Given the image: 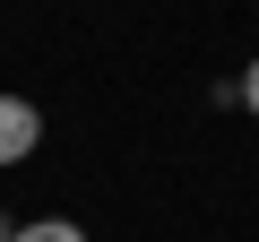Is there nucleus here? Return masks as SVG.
I'll use <instances>...</instances> for the list:
<instances>
[{"label":"nucleus","instance_id":"nucleus-1","mask_svg":"<svg viewBox=\"0 0 259 242\" xmlns=\"http://www.w3.org/2000/svg\"><path fill=\"white\" fill-rule=\"evenodd\" d=\"M44 147V112L26 104V95H9V87H0V173H9V165H26Z\"/></svg>","mask_w":259,"mask_h":242},{"label":"nucleus","instance_id":"nucleus-2","mask_svg":"<svg viewBox=\"0 0 259 242\" xmlns=\"http://www.w3.org/2000/svg\"><path fill=\"white\" fill-rule=\"evenodd\" d=\"M18 242H87V225H69V216H35V225H18Z\"/></svg>","mask_w":259,"mask_h":242},{"label":"nucleus","instance_id":"nucleus-3","mask_svg":"<svg viewBox=\"0 0 259 242\" xmlns=\"http://www.w3.org/2000/svg\"><path fill=\"white\" fill-rule=\"evenodd\" d=\"M242 112H259V61L242 69Z\"/></svg>","mask_w":259,"mask_h":242},{"label":"nucleus","instance_id":"nucleus-4","mask_svg":"<svg viewBox=\"0 0 259 242\" xmlns=\"http://www.w3.org/2000/svg\"><path fill=\"white\" fill-rule=\"evenodd\" d=\"M0 242H18V225H9V216H0Z\"/></svg>","mask_w":259,"mask_h":242}]
</instances>
